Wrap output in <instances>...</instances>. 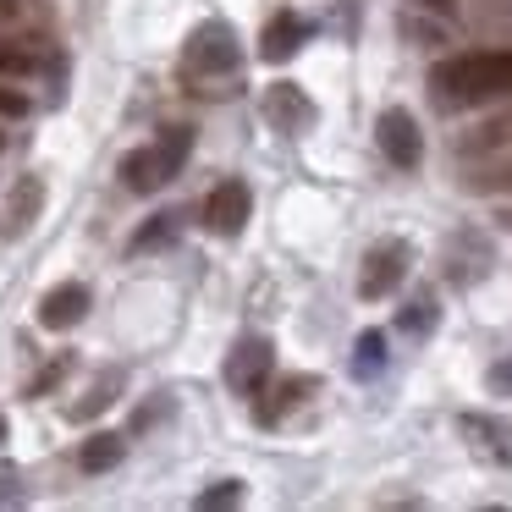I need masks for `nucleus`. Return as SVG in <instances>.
<instances>
[{
	"mask_svg": "<svg viewBox=\"0 0 512 512\" xmlns=\"http://www.w3.org/2000/svg\"><path fill=\"white\" fill-rule=\"evenodd\" d=\"M430 89L446 105H485L512 94V50H468L430 72Z\"/></svg>",
	"mask_w": 512,
	"mask_h": 512,
	"instance_id": "obj_1",
	"label": "nucleus"
},
{
	"mask_svg": "<svg viewBox=\"0 0 512 512\" xmlns=\"http://www.w3.org/2000/svg\"><path fill=\"white\" fill-rule=\"evenodd\" d=\"M188 149H193V127H166V133H160L155 144L133 149V155L122 160V182H127L133 193H155V188H166V182L182 171Z\"/></svg>",
	"mask_w": 512,
	"mask_h": 512,
	"instance_id": "obj_2",
	"label": "nucleus"
},
{
	"mask_svg": "<svg viewBox=\"0 0 512 512\" xmlns=\"http://www.w3.org/2000/svg\"><path fill=\"white\" fill-rule=\"evenodd\" d=\"M408 265H413V248L402 243V237L375 243L364 254V270H358V298H369V303L391 298V292L402 287V276H408Z\"/></svg>",
	"mask_w": 512,
	"mask_h": 512,
	"instance_id": "obj_3",
	"label": "nucleus"
},
{
	"mask_svg": "<svg viewBox=\"0 0 512 512\" xmlns=\"http://www.w3.org/2000/svg\"><path fill=\"white\" fill-rule=\"evenodd\" d=\"M248 215H254V193H248L243 177H226L210 188V199H204V232L215 237H237L248 226Z\"/></svg>",
	"mask_w": 512,
	"mask_h": 512,
	"instance_id": "obj_4",
	"label": "nucleus"
},
{
	"mask_svg": "<svg viewBox=\"0 0 512 512\" xmlns=\"http://www.w3.org/2000/svg\"><path fill=\"white\" fill-rule=\"evenodd\" d=\"M375 144H380V155H386L397 171H413V166L424 160L419 122H413L408 111H380V122H375Z\"/></svg>",
	"mask_w": 512,
	"mask_h": 512,
	"instance_id": "obj_5",
	"label": "nucleus"
},
{
	"mask_svg": "<svg viewBox=\"0 0 512 512\" xmlns=\"http://www.w3.org/2000/svg\"><path fill=\"white\" fill-rule=\"evenodd\" d=\"M188 72L193 78H215V72H237V34L226 23H210L188 39Z\"/></svg>",
	"mask_w": 512,
	"mask_h": 512,
	"instance_id": "obj_6",
	"label": "nucleus"
},
{
	"mask_svg": "<svg viewBox=\"0 0 512 512\" xmlns=\"http://www.w3.org/2000/svg\"><path fill=\"white\" fill-rule=\"evenodd\" d=\"M270 364H276V353H270L265 336H243V342H237V353H232V364H226V380H232L243 397H254V391L265 386Z\"/></svg>",
	"mask_w": 512,
	"mask_h": 512,
	"instance_id": "obj_7",
	"label": "nucleus"
},
{
	"mask_svg": "<svg viewBox=\"0 0 512 512\" xmlns=\"http://www.w3.org/2000/svg\"><path fill=\"white\" fill-rule=\"evenodd\" d=\"M83 314H89V287H83V281H61V287H50L45 303H39V325H45V331H72Z\"/></svg>",
	"mask_w": 512,
	"mask_h": 512,
	"instance_id": "obj_8",
	"label": "nucleus"
},
{
	"mask_svg": "<svg viewBox=\"0 0 512 512\" xmlns=\"http://www.w3.org/2000/svg\"><path fill=\"white\" fill-rule=\"evenodd\" d=\"M265 116L281 127V133H303V127L314 122V105L303 100L298 83H276V89L265 94Z\"/></svg>",
	"mask_w": 512,
	"mask_h": 512,
	"instance_id": "obj_9",
	"label": "nucleus"
},
{
	"mask_svg": "<svg viewBox=\"0 0 512 512\" xmlns=\"http://www.w3.org/2000/svg\"><path fill=\"white\" fill-rule=\"evenodd\" d=\"M303 39H309V23L292 17V12H276V17H270V28H265V39H259V56H265V61H292Z\"/></svg>",
	"mask_w": 512,
	"mask_h": 512,
	"instance_id": "obj_10",
	"label": "nucleus"
},
{
	"mask_svg": "<svg viewBox=\"0 0 512 512\" xmlns=\"http://www.w3.org/2000/svg\"><path fill=\"white\" fill-rule=\"evenodd\" d=\"M39 210H45V182L39 177H23L12 193V210H6V237H23L28 226L39 221Z\"/></svg>",
	"mask_w": 512,
	"mask_h": 512,
	"instance_id": "obj_11",
	"label": "nucleus"
},
{
	"mask_svg": "<svg viewBox=\"0 0 512 512\" xmlns=\"http://www.w3.org/2000/svg\"><path fill=\"white\" fill-rule=\"evenodd\" d=\"M127 457V435H94V441H83V452H78V468L83 474H111L116 463Z\"/></svg>",
	"mask_w": 512,
	"mask_h": 512,
	"instance_id": "obj_12",
	"label": "nucleus"
},
{
	"mask_svg": "<svg viewBox=\"0 0 512 512\" xmlns=\"http://www.w3.org/2000/svg\"><path fill=\"white\" fill-rule=\"evenodd\" d=\"M314 386H320L314 375H292V380H281V386H276V402H265V408H259V419H265V424H276L281 413H287V408H298V402L309 397Z\"/></svg>",
	"mask_w": 512,
	"mask_h": 512,
	"instance_id": "obj_13",
	"label": "nucleus"
},
{
	"mask_svg": "<svg viewBox=\"0 0 512 512\" xmlns=\"http://www.w3.org/2000/svg\"><path fill=\"white\" fill-rule=\"evenodd\" d=\"M380 364H386V336L364 331V336H358V347H353V369L369 380V375H380Z\"/></svg>",
	"mask_w": 512,
	"mask_h": 512,
	"instance_id": "obj_14",
	"label": "nucleus"
},
{
	"mask_svg": "<svg viewBox=\"0 0 512 512\" xmlns=\"http://www.w3.org/2000/svg\"><path fill=\"white\" fill-rule=\"evenodd\" d=\"M39 72V56L28 45H6L0 39V78H34Z\"/></svg>",
	"mask_w": 512,
	"mask_h": 512,
	"instance_id": "obj_15",
	"label": "nucleus"
},
{
	"mask_svg": "<svg viewBox=\"0 0 512 512\" xmlns=\"http://www.w3.org/2000/svg\"><path fill=\"white\" fill-rule=\"evenodd\" d=\"M430 325H435V303L430 298H413L408 309L397 314V331H408V336H424Z\"/></svg>",
	"mask_w": 512,
	"mask_h": 512,
	"instance_id": "obj_16",
	"label": "nucleus"
},
{
	"mask_svg": "<svg viewBox=\"0 0 512 512\" xmlns=\"http://www.w3.org/2000/svg\"><path fill=\"white\" fill-rule=\"evenodd\" d=\"M171 232H177V215H155V221H149L144 226V232H138L133 237V248H138V254H144V248H155V243H166V237Z\"/></svg>",
	"mask_w": 512,
	"mask_h": 512,
	"instance_id": "obj_17",
	"label": "nucleus"
},
{
	"mask_svg": "<svg viewBox=\"0 0 512 512\" xmlns=\"http://www.w3.org/2000/svg\"><path fill=\"white\" fill-rule=\"evenodd\" d=\"M232 501H243V485H237V479H221V485H210L199 496V507H232Z\"/></svg>",
	"mask_w": 512,
	"mask_h": 512,
	"instance_id": "obj_18",
	"label": "nucleus"
},
{
	"mask_svg": "<svg viewBox=\"0 0 512 512\" xmlns=\"http://www.w3.org/2000/svg\"><path fill=\"white\" fill-rule=\"evenodd\" d=\"M0 116H28V100L12 89H0Z\"/></svg>",
	"mask_w": 512,
	"mask_h": 512,
	"instance_id": "obj_19",
	"label": "nucleus"
},
{
	"mask_svg": "<svg viewBox=\"0 0 512 512\" xmlns=\"http://www.w3.org/2000/svg\"><path fill=\"white\" fill-rule=\"evenodd\" d=\"M490 386H496V391H512V364H501L496 375H490Z\"/></svg>",
	"mask_w": 512,
	"mask_h": 512,
	"instance_id": "obj_20",
	"label": "nucleus"
},
{
	"mask_svg": "<svg viewBox=\"0 0 512 512\" xmlns=\"http://www.w3.org/2000/svg\"><path fill=\"white\" fill-rule=\"evenodd\" d=\"M17 12H23L17 0H0V23H6V17H17Z\"/></svg>",
	"mask_w": 512,
	"mask_h": 512,
	"instance_id": "obj_21",
	"label": "nucleus"
},
{
	"mask_svg": "<svg viewBox=\"0 0 512 512\" xmlns=\"http://www.w3.org/2000/svg\"><path fill=\"white\" fill-rule=\"evenodd\" d=\"M424 6H452V0H424Z\"/></svg>",
	"mask_w": 512,
	"mask_h": 512,
	"instance_id": "obj_22",
	"label": "nucleus"
},
{
	"mask_svg": "<svg viewBox=\"0 0 512 512\" xmlns=\"http://www.w3.org/2000/svg\"><path fill=\"white\" fill-rule=\"evenodd\" d=\"M0 441H6V419H0Z\"/></svg>",
	"mask_w": 512,
	"mask_h": 512,
	"instance_id": "obj_23",
	"label": "nucleus"
}]
</instances>
